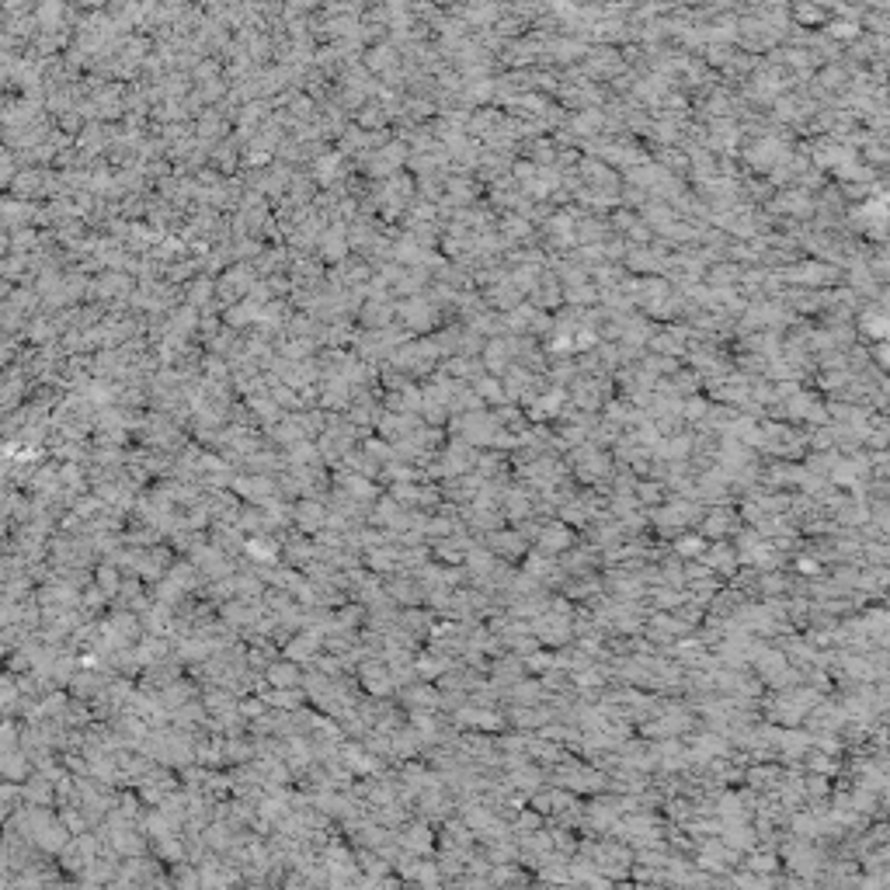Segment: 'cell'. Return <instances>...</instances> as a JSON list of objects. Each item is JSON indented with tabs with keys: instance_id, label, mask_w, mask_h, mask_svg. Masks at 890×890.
Segmentation results:
<instances>
[{
	"instance_id": "cell-4",
	"label": "cell",
	"mask_w": 890,
	"mask_h": 890,
	"mask_svg": "<svg viewBox=\"0 0 890 890\" xmlns=\"http://www.w3.org/2000/svg\"><path fill=\"white\" fill-rule=\"evenodd\" d=\"M720 842L731 852H738V856H748L751 849H758V835L748 824H724V828H720Z\"/></svg>"
},
{
	"instance_id": "cell-5",
	"label": "cell",
	"mask_w": 890,
	"mask_h": 890,
	"mask_svg": "<svg viewBox=\"0 0 890 890\" xmlns=\"http://www.w3.org/2000/svg\"><path fill=\"white\" fill-rule=\"evenodd\" d=\"M404 849H411V852H428L432 849V831L425 828V824H418V828H411L404 835Z\"/></svg>"
},
{
	"instance_id": "cell-1",
	"label": "cell",
	"mask_w": 890,
	"mask_h": 890,
	"mask_svg": "<svg viewBox=\"0 0 890 890\" xmlns=\"http://www.w3.org/2000/svg\"><path fill=\"white\" fill-rule=\"evenodd\" d=\"M578 856L585 863H592V870L598 877L612 880V884H623L630 877V866H633V849H626L623 842H578Z\"/></svg>"
},
{
	"instance_id": "cell-3",
	"label": "cell",
	"mask_w": 890,
	"mask_h": 890,
	"mask_svg": "<svg viewBox=\"0 0 890 890\" xmlns=\"http://www.w3.org/2000/svg\"><path fill=\"white\" fill-rule=\"evenodd\" d=\"M741 870L748 873H758V877H776L779 870H783V863H779V852L769 849V845H762V849H751L748 856H741Z\"/></svg>"
},
{
	"instance_id": "cell-2",
	"label": "cell",
	"mask_w": 890,
	"mask_h": 890,
	"mask_svg": "<svg viewBox=\"0 0 890 890\" xmlns=\"http://www.w3.org/2000/svg\"><path fill=\"white\" fill-rule=\"evenodd\" d=\"M779 852V863L786 866V873H793V877H811L817 880L824 870V863H828V856H824V849H817L814 842H786Z\"/></svg>"
}]
</instances>
